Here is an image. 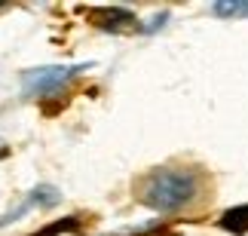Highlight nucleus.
Masks as SVG:
<instances>
[{
    "mask_svg": "<svg viewBox=\"0 0 248 236\" xmlns=\"http://www.w3.org/2000/svg\"><path fill=\"white\" fill-rule=\"evenodd\" d=\"M86 16H89L98 28H104V31H120V28L135 25V13H132V9H123V6H98V9H86Z\"/></svg>",
    "mask_w": 248,
    "mask_h": 236,
    "instance_id": "3",
    "label": "nucleus"
},
{
    "mask_svg": "<svg viewBox=\"0 0 248 236\" xmlns=\"http://www.w3.org/2000/svg\"><path fill=\"white\" fill-rule=\"evenodd\" d=\"M166 18H169V13H159V16H154V18H150V22L144 25V28H141V31H156V28H163V22H166Z\"/></svg>",
    "mask_w": 248,
    "mask_h": 236,
    "instance_id": "8",
    "label": "nucleus"
},
{
    "mask_svg": "<svg viewBox=\"0 0 248 236\" xmlns=\"http://www.w3.org/2000/svg\"><path fill=\"white\" fill-rule=\"evenodd\" d=\"M68 230H80V221L77 218H62V221L43 227L40 233H34V236H59V233H68Z\"/></svg>",
    "mask_w": 248,
    "mask_h": 236,
    "instance_id": "6",
    "label": "nucleus"
},
{
    "mask_svg": "<svg viewBox=\"0 0 248 236\" xmlns=\"http://www.w3.org/2000/svg\"><path fill=\"white\" fill-rule=\"evenodd\" d=\"M212 13L215 16H248V3H215L212 6Z\"/></svg>",
    "mask_w": 248,
    "mask_h": 236,
    "instance_id": "7",
    "label": "nucleus"
},
{
    "mask_svg": "<svg viewBox=\"0 0 248 236\" xmlns=\"http://www.w3.org/2000/svg\"><path fill=\"white\" fill-rule=\"evenodd\" d=\"M3 154H6V150H3V141H0V157H3Z\"/></svg>",
    "mask_w": 248,
    "mask_h": 236,
    "instance_id": "9",
    "label": "nucleus"
},
{
    "mask_svg": "<svg viewBox=\"0 0 248 236\" xmlns=\"http://www.w3.org/2000/svg\"><path fill=\"white\" fill-rule=\"evenodd\" d=\"M202 193V175L184 166H163L154 169L138 187V200L156 212H178L196 203Z\"/></svg>",
    "mask_w": 248,
    "mask_h": 236,
    "instance_id": "1",
    "label": "nucleus"
},
{
    "mask_svg": "<svg viewBox=\"0 0 248 236\" xmlns=\"http://www.w3.org/2000/svg\"><path fill=\"white\" fill-rule=\"evenodd\" d=\"M89 64H46V68H34L22 74V92L25 95H55L62 86L86 71Z\"/></svg>",
    "mask_w": 248,
    "mask_h": 236,
    "instance_id": "2",
    "label": "nucleus"
},
{
    "mask_svg": "<svg viewBox=\"0 0 248 236\" xmlns=\"http://www.w3.org/2000/svg\"><path fill=\"white\" fill-rule=\"evenodd\" d=\"M217 224H221V230L233 233V236H242V233H248V205H236V209L224 212Z\"/></svg>",
    "mask_w": 248,
    "mask_h": 236,
    "instance_id": "4",
    "label": "nucleus"
},
{
    "mask_svg": "<svg viewBox=\"0 0 248 236\" xmlns=\"http://www.w3.org/2000/svg\"><path fill=\"white\" fill-rule=\"evenodd\" d=\"M59 200H62V193L55 190V187H49V184H40L37 190H31V200H28V203H31V205H37V209H52V205L59 203Z\"/></svg>",
    "mask_w": 248,
    "mask_h": 236,
    "instance_id": "5",
    "label": "nucleus"
}]
</instances>
